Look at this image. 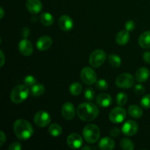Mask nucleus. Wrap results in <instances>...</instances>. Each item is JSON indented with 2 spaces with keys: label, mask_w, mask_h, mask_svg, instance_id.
Returning <instances> with one entry per match:
<instances>
[{
  "label": "nucleus",
  "mask_w": 150,
  "mask_h": 150,
  "mask_svg": "<svg viewBox=\"0 0 150 150\" xmlns=\"http://www.w3.org/2000/svg\"><path fill=\"white\" fill-rule=\"evenodd\" d=\"M77 115L84 122L93 121L99 114L98 107L92 103H83L78 106Z\"/></svg>",
  "instance_id": "f257e3e1"
},
{
  "label": "nucleus",
  "mask_w": 150,
  "mask_h": 150,
  "mask_svg": "<svg viewBox=\"0 0 150 150\" xmlns=\"http://www.w3.org/2000/svg\"><path fill=\"white\" fill-rule=\"evenodd\" d=\"M15 134L20 140H27L34 134V129L32 125L24 119H19L13 125Z\"/></svg>",
  "instance_id": "f03ea898"
},
{
  "label": "nucleus",
  "mask_w": 150,
  "mask_h": 150,
  "mask_svg": "<svg viewBox=\"0 0 150 150\" xmlns=\"http://www.w3.org/2000/svg\"><path fill=\"white\" fill-rule=\"evenodd\" d=\"M29 95V89L26 85L19 84L15 86L10 92V100L16 104L21 103L28 98Z\"/></svg>",
  "instance_id": "7ed1b4c3"
},
{
  "label": "nucleus",
  "mask_w": 150,
  "mask_h": 150,
  "mask_svg": "<svg viewBox=\"0 0 150 150\" xmlns=\"http://www.w3.org/2000/svg\"><path fill=\"white\" fill-rule=\"evenodd\" d=\"M83 136L87 143L94 144L98 142L100 136V128L94 124H89L83 130Z\"/></svg>",
  "instance_id": "20e7f679"
},
{
  "label": "nucleus",
  "mask_w": 150,
  "mask_h": 150,
  "mask_svg": "<svg viewBox=\"0 0 150 150\" xmlns=\"http://www.w3.org/2000/svg\"><path fill=\"white\" fill-rule=\"evenodd\" d=\"M106 59V53L101 49H97L89 57V64L93 67H99Z\"/></svg>",
  "instance_id": "39448f33"
},
{
  "label": "nucleus",
  "mask_w": 150,
  "mask_h": 150,
  "mask_svg": "<svg viewBox=\"0 0 150 150\" xmlns=\"http://www.w3.org/2000/svg\"><path fill=\"white\" fill-rule=\"evenodd\" d=\"M135 79L130 73L120 74L116 79V85L122 89H129L134 86Z\"/></svg>",
  "instance_id": "423d86ee"
},
{
  "label": "nucleus",
  "mask_w": 150,
  "mask_h": 150,
  "mask_svg": "<svg viewBox=\"0 0 150 150\" xmlns=\"http://www.w3.org/2000/svg\"><path fill=\"white\" fill-rule=\"evenodd\" d=\"M81 79L85 84L92 85L96 82L97 74L92 68L85 67L81 72Z\"/></svg>",
  "instance_id": "0eeeda50"
},
{
  "label": "nucleus",
  "mask_w": 150,
  "mask_h": 150,
  "mask_svg": "<svg viewBox=\"0 0 150 150\" xmlns=\"http://www.w3.org/2000/svg\"><path fill=\"white\" fill-rule=\"evenodd\" d=\"M51 116L45 111H39L34 117V122L38 127H45L51 122Z\"/></svg>",
  "instance_id": "6e6552de"
},
{
  "label": "nucleus",
  "mask_w": 150,
  "mask_h": 150,
  "mask_svg": "<svg viewBox=\"0 0 150 150\" xmlns=\"http://www.w3.org/2000/svg\"><path fill=\"white\" fill-rule=\"evenodd\" d=\"M126 117L125 109L121 106L116 107L111 111L109 114V120L114 124L122 122Z\"/></svg>",
  "instance_id": "1a4fd4ad"
},
{
  "label": "nucleus",
  "mask_w": 150,
  "mask_h": 150,
  "mask_svg": "<svg viewBox=\"0 0 150 150\" xmlns=\"http://www.w3.org/2000/svg\"><path fill=\"white\" fill-rule=\"evenodd\" d=\"M139 130V125L137 122L133 120H127L123 125L122 127V132L125 135L128 136H133L136 134Z\"/></svg>",
  "instance_id": "9d476101"
},
{
  "label": "nucleus",
  "mask_w": 150,
  "mask_h": 150,
  "mask_svg": "<svg viewBox=\"0 0 150 150\" xmlns=\"http://www.w3.org/2000/svg\"><path fill=\"white\" fill-rule=\"evenodd\" d=\"M67 143L69 147L71 149H79L83 144V139L82 137L78 133H72L69 135L67 139Z\"/></svg>",
  "instance_id": "9b49d317"
},
{
  "label": "nucleus",
  "mask_w": 150,
  "mask_h": 150,
  "mask_svg": "<svg viewBox=\"0 0 150 150\" xmlns=\"http://www.w3.org/2000/svg\"><path fill=\"white\" fill-rule=\"evenodd\" d=\"M18 49L22 55L25 56V57H29L32 55V52H33V45L29 40L25 38L19 42Z\"/></svg>",
  "instance_id": "f8f14e48"
},
{
  "label": "nucleus",
  "mask_w": 150,
  "mask_h": 150,
  "mask_svg": "<svg viewBox=\"0 0 150 150\" xmlns=\"http://www.w3.org/2000/svg\"><path fill=\"white\" fill-rule=\"evenodd\" d=\"M62 114L65 120H73L76 115V109L73 103L67 102L63 104L62 108Z\"/></svg>",
  "instance_id": "ddd939ff"
},
{
  "label": "nucleus",
  "mask_w": 150,
  "mask_h": 150,
  "mask_svg": "<svg viewBox=\"0 0 150 150\" xmlns=\"http://www.w3.org/2000/svg\"><path fill=\"white\" fill-rule=\"evenodd\" d=\"M59 26L64 32H69L73 27V21L67 15H63L59 19Z\"/></svg>",
  "instance_id": "4468645a"
},
{
  "label": "nucleus",
  "mask_w": 150,
  "mask_h": 150,
  "mask_svg": "<svg viewBox=\"0 0 150 150\" xmlns=\"http://www.w3.org/2000/svg\"><path fill=\"white\" fill-rule=\"evenodd\" d=\"M26 6L28 11L34 15L39 13L42 8V4L40 0H27Z\"/></svg>",
  "instance_id": "2eb2a0df"
},
{
  "label": "nucleus",
  "mask_w": 150,
  "mask_h": 150,
  "mask_svg": "<svg viewBox=\"0 0 150 150\" xmlns=\"http://www.w3.org/2000/svg\"><path fill=\"white\" fill-rule=\"evenodd\" d=\"M53 44V40L49 36H42L37 41V48L40 51H46L49 49Z\"/></svg>",
  "instance_id": "dca6fc26"
},
{
  "label": "nucleus",
  "mask_w": 150,
  "mask_h": 150,
  "mask_svg": "<svg viewBox=\"0 0 150 150\" xmlns=\"http://www.w3.org/2000/svg\"><path fill=\"white\" fill-rule=\"evenodd\" d=\"M112 102V98L108 94L101 93L97 97L96 103L101 107L109 106Z\"/></svg>",
  "instance_id": "f3484780"
},
{
  "label": "nucleus",
  "mask_w": 150,
  "mask_h": 150,
  "mask_svg": "<svg viewBox=\"0 0 150 150\" xmlns=\"http://www.w3.org/2000/svg\"><path fill=\"white\" fill-rule=\"evenodd\" d=\"M149 70L147 68H146V67H143L139 68L136 71L135 78H136V80L138 82L144 83V82H146L148 80L149 77Z\"/></svg>",
  "instance_id": "a211bd4d"
},
{
  "label": "nucleus",
  "mask_w": 150,
  "mask_h": 150,
  "mask_svg": "<svg viewBox=\"0 0 150 150\" xmlns=\"http://www.w3.org/2000/svg\"><path fill=\"white\" fill-rule=\"evenodd\" d=\"M130 40V34L127 30H122L116 35V42L120 45H125Z\"/></svg>",
  "instance_id": "6ab92c4d"
},
{
  "label": "nucleus",
  "mask_w": 150,
  "mask_h": 150,
  "mask_svg": "<svg viewBox=\"0 0 150 150\" xmlns=\"http://www.w3.org/2000/svg\"><path fill=\"white\" fill-rule=\"evenodd\" d=\"M99 147L103 150H112L115 147V142L111 138L104 137L100 140Z\"/></svg>",
  "instance_id": "aec40b11"
},
{
  "label": "nucleus",
  "mask_w": 150,
  "mask_h": 150,
  "mask_svg": "<svg viewBox=\"0 0 150 150\" xmlns=\"http://www.w3.org/2000/svg\"><path fill=\"white\" fill-rule=\"evenodd\" d=\"M139 44L143 48H150V31H146L140 35Z\"/></svg>",
  "instance_id": "412c9836"
},
{
  "label": "nucleus",
  "mask_w": 150,
  "mask_h": 150,
  "mask_svg": "<svg viewBox=\"0 0 150 150\" xmlns=\"http://www.w3.org/2000/svg\"><path fill=\"white\" fill-rule=\"evenodd\" d=\"M128 114L130 117L138 119L142 117V114H143V111L139 105H132L129 107Z\"/></svg>",
  "instance_id": "4be33fe9"
},
{
  "label": "nucleus",
  "mask_w": 150,
  "mask_h": 150,
  "mask_svg": "<svg viewBox=\"0 0 150 150\" xmlns=\"http://www.w3.org/2000/svg\"><path fill=\"white\" fill-rule=\"evenodd\" d=\"M31 94L32 96L34 97H39L43 95L45 92V86L42 84H40V83H35L32 86H31L30 89Z\"/></svg>",
  "instance_id": "5701e85b"
},
{
  "label": "nucleus",
  "mask_w": 150,
  "mask_h": 150,
  "mask_svg": "<svg viewBox=\"0 0 150 150\" xmlns=\"http://www.w3.org/2000/svg\"><path fill=\"white\" fill-rule=\"evenodd\" d=\"M40 21L44 26H50L54 23V18L49 13H43L40 16Z\"/></svg>",
  "instance_id": "b1692460"
},
{
  "label": "nucleus",
  "mask_w": 150,
  "mask_h": 150,
  "mask_svg": "<svg viewBox=\"0 0 150 150\" xmlns=\"http://www.w3.org/2000/svg\"><path fill=\"white\" fill-rule=\"evenodd\" d=\"M48 132H49L50 135L54 137L60 136L62 133V128L61 126L58 124H52L48 128Z\"/></svg>",
  "instance_id": "393cba45"
},
{
  "label": "nucleus",
  "mask_w": 150,
  "mask_h": 150,
  "mask_svg": "<svg viewBox=\"0 0 150 150\" xmlns=\"http://www.w3.org/2000/svg\"><path fill=\"white\" fill-rule=\"evenodd\" d=\"M69 91H70V94L74 96H77L79 95L82 92V86L80 83L79 82H74L72 83L69 88Z\"/></svg>",
  "instance_id": "a878e982"
},
{
  "label": "nucleus",
  "mask_w": 150,
  "mask_h": 150,
  "mask_svg": "<svg viewBox=\"0 0 150 150\" xmlns=\"http://www.w3.org/2000/svg\"><path fill=\"white\" fill-rule=\"evenodd\" d=\"M108 62H109V64L115 68L120 67L122 63L121 58L118 55L114 54H110L109 57H108Z\"/></svg>",
  "instance_id": "bb28decb"
},
{
  "label": "nucleus",
  "mask_w": 150,
  "mask_h": 150,
  "mask_svg": "<svg viewBox=\"0 0 150 150\" xmlns=\"http://www.w3.org/2000/svg\"><path fill=\"white\" fill-rule=\"evenodd\" d=\"M120 146L122 149L125 150H133L134 149L135 146L133 142L127 138H124L120 142Z\"/></svg>",
  "instance_id": "cd10ccee"
},
{
  "label": "nucleus",
  "mask_w": 150,
  "mask_h": 150,
  "mask_svg": "<svg viewBox=\"0 0 150 150\" xmlns=\"http://www.w3.org/2000/svg\"><path fill=\"white\" fill-rule=\"evenodd\" d=\"M117 104L120 106H122V105H125L127 102V95L124 92H120L118 95H117V98H116Z\"/></svg>",
  "instance_id": "c85d7f7f"
},
{
  "label": "nucleus",
  "mask_w": 150,
  "mask_h": 150,
  "mask_svg": "<svg viewBox=\"0 0 150 150\" xmlns=\"http://www.w3.org/2000/svg\"><path fill=\"white\" fill-rule=\"evenodd\" d=\"M96 86L98 89L102 91H105L108 89V82L105 79H99L96 81Z\"/></svg>",
  "instance_id": "c756f323"
},
{
  "label": "nucleus",
  "mask_w": 150,
  "mask_h": 150,
  "mask_svg": "<svg viewBox=\"0 0 150 150\" xmlns=\"http://www.w3.org/2000/svg\"><path fill=\"white\" fill-rule=\"evenodd\" d=\"M141 105L143 108L149 109L150 108V95H146L142 98L140 101Z\"/></svg>",
  "instance_id": "7c9ffc66"
},
{
  "label": "nucleus",
  "mask_w": 150,
  "mask_h": 150,
  "mask_svg": "<svg viewBox=\"0 0 150 150\" xmlns=\"http://www.w3.org/2000/svg\"><path fill=\"white\" fill-rule=\"evenodd\" d=\"M95 93L94 89H92V88L89 87V88H87V89L85 90L84 98L85 99L87 100L91 101L94 99V98H95Z\"/></svg>",
  "instance_id": "2f4dec72"
},
{
  "label": "nucleus",
  "mask_w": 150,
  "mask_h": 150,
  "mask_svg": "<svg viewBox=\"0 0 150 150\" xmlns=\"http://www.w3.org/2000/svg\"><path fill=\"white\" fill-rule=\"evenodd\" d=\"M23 83L27 86H32L36 83V79L32 76H27L23 79Z\"/></svg>",
  "instance_id": "473e14b6"
},
{
  "label": "nucleus",
  "mask_w": 150,
  "mask_h": 150,
  "mask_svg": "<svg viewBox=\"0 0 150 150\" xmlns=\"http://www.w3.org/2000/svg\"><path fill=\"white\" fill-rule=\"evenodd\" d=\"M133 90L136 95H143L145 92V88L142 84H136L135 85Z\"/></svg>",
  "instance_id": "72a5a7b5"
},
{
  "label": "nucleus",
  "mask_w": 150,
  "mask_h": 150,
  "mask_svg": "<svg viewBox=\"0 0 150 150\" xmlns=\"http://www.w3.org/2000/svg\"><path fill=\"white\" fill-rule=\"evenodd\" d=\"M136 27V23L133 21L130 20L127 21L125 23V29L127 30L128 32H130V31H133V29Z\"/></svg>",
  "instance_id": "f704fd0d"
},
{
  "label": "nucleus",
  "mask_w": 150,
  "mask_h": 150,
  "mask_svg": "<svg viewBox=\"0 0 150 150\" xmlns=\"http://www.w3.org/2000/svg\"><path fill=\"white\" fill-rule=\"evenodd\" d=\"M9 150H21L22 149L21 144L19 142H14L9 146Z\"/></svg>",
  "instance_id": "c9c22d12"
},
{
  "label": "nucleus",
  "mask_w": 150,
  "mask_h": 150,
  "mask_svg": "<svg viewBox=\"0 0 150 150\" xmlns=\"http://www.w3.org/2000/svg\"><path fill=\"white\" fill-rule=\"evenodd\" d=\"M109 133L110 135H111V136H113V137H117V136H120V133H121V130H120L118 127H113V128H111V130H110Z\"/></svg>",
  "instance_id": "e433bc0d"
},
{
  "label": "nucleus",
  "mask_w": 150,
  "mask_h": 150,
  "mask_svg": "<svg viewBox=\"0 0 150 150\" xmlns=\"http://www.w3.org/2000/svg\"><path fill=\"white\" fill-rule=\"evenodd\" d=\"M6 141V136L4 133V132H0V146H2Z\"/></svg>",
  "instance_id": "4c0bfd02"
},
{
  "label": "nucleus",
  "mask_w": 150,
  "mask_h": 150,
  "mask_svg": "<svg viewBox=\"0 0 150 150\" xmlns=\"http://www.w3.org/2000/svg\"><path fill=\"white\" fill-rule=\"evenodd\" d=\"M143 58H144V60L146 63H149V64H150V52L149 51H146V52H145L144 54Z\"/></svg>",
  "instance_id": "58836bf2"
},
{
  "label": "nucleus",
  "mask_w": 150,
  "mask_h": 150,
  "mask_svg": "<svg viewBox=\"0 0 150 150\" xmlns=\"http://www.w3.org/2000/svg\"><path fill=\"white\" fill-rule=\"evenodd\" d=\"M29 35H30V30H29V28L24 27L22 29V35H23L25 38H27Z\"/></svg>",
  "instance_id": "ea45409f"
},
{
  "label": "nucleus",
  "mask_w": 150,
  "mask_h": 150,
  "mask_svg": "<svg viewBox=\"0 0 150 150\" xmlns=\"http://www.w3.org/2000/svg\"><path fill=\"white\" fill-rule=\"evenodd\" d=\"M0 58H1V64H0V67H3V65H4V62H5V57H4V53H3V51H0Z\"/></svg>",
  "instance_id": "a19ab883"
},
{
  "label": "nucleus",
  "mask_w": 150,
  "mask_h": 150,
  "mask_svg": "<svg viewBox=\"0 0 150 150\" xmlns=\"http://www.w3.org/2000/svg\"><path fill=\"white\" fill-rule=\"evenodd\" d=\"M0 13H1V14H0V18H2L4 16V9H3L2 7H1V8H0Z\"/></svg>",
  "instance_id": "79ce46f5"
},
{
  "label": "nucleus",
  "mask_w": 150,
  "mask_h": 150,
  "mask_svg": "<svg viewBox=\"0 0 150 150\" xmlns=\"http://www.w3.org/2000/svg\"><path fill=\"white\" fill-rule=\"evenodd\" d=\"M81 149H89V150H90L91 148L89 147V146H83V147H82Z\"/></svg>",
  "instance_id": "37998d69"
}]
</instances>
